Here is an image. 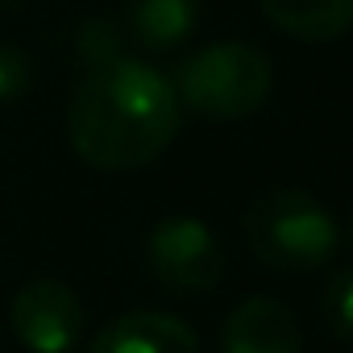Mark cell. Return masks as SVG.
<instances>
[{
    "mask_svg": "<svg viewBox=\"0 0 353 353\" xmlns=\"http://www.w3.org/2000/svg\"><path fill=\"white\" fill-rule=\"evenodd\" d=\"M183 125L174 83L141 59H117L83 71L67 104L71 150L96 170L150 166Z\"/></svg>",
    "mask_w": 353,
    "mask_h": 353,
    "instance_id": "obj_1",
    "label": "cell"
},
{
    "mask_svg": "<svg viewBox=\"0 0 353 353\" xmlns=\"http://www.w3.org/2000/svg\"><path fill=\"white\" fill-rule=\"evenodd\" d=\"M241 229H245L250 254L270 274H291V279L316 274L341 250L336 216L312 192H299V188H270V192H262L245 208Z\"/></svg>",
    "mask_w": 353,
    "mask_h": 353,
    "instance_id": "obj_2",
    "label": "cell"
},
{
    "mask_svg": "<svg viewBox=\"0 0 353 353\" xmlns=\"http://www.w3.org/2000/svg\"><path fill=\"white\" fill-rule=\"evenodd\" d=\"M274 92V63L250 42H212L196 50L179 75L174 96L183 108L208 121H245Z\"/></svg>",
    "mask_w": 353,
    "mask_h": 353,
    "instance_id": "obj_3",
    "label": "cell"
},
{
    "mask_svg": "<svg viewBox=\"0 0 353 353\" xmlns=\"http://www.w3.org/2000/svg\"><path fill=\"white\" fill-rule=\"evenodd\" d=\"M145 270L170 295H208L221 287L229 258L200 216H166L145 233Z\"/></svg>",
    "mask_w": 353,
    "mask_h": 353,
    "instance_id": "obj_4",
    "label": "cell"
},
{
    "mask_svg": "<svg viewBox=\"0 0 353 353\" xmlns=\"http://www.w3.org/2000/svg\"><path fill=\"white\" fill-rule=\"evenodd\" d=\"M9 324L30 353H67L83 336L88 307L63 279H34L13 295Z\"/></svg>",
    "mask_w": 353,
    "mask_h": 353,
    "instance_id": "obj_5",
    "label": "cell"
},
{
    "mask_svg": "<svg viewBox=\"0 0 353 353\" xmlns=\"http://www.w3.org/2000/svg\"><path fill=\"white\" fill-rule=\"evenodd\" d=\"M303 328L299 316L274 295L241 299L221 328V353H299Z\"/></svg>",
    "mask_w": 353,
    "mask_h": 353,
    "instance_id": "obj_6",
    "label": "cell"
},
{
    "mask_svg": "<svg viewBox=\"0 0 353 353\" xmlns=\"http://www.w3.org/2000/svg\"><path fill=\"white\" fill-rule=\"evenodd\" d=\"M88 353H200V336L170 312H125L92 336Z\"/></svg>",
    "mask_w": 353,
    "mask_h": 353,
    "instance_id": "obj_7",
    "label": "cell"
},
{
    "mask_svg": "<svg viewBox=\"0 0 353 353\" xmlns=\"http://www.w3.org/2000/svg\"><path fill=\"white\" fill-rule=\"evenodd\" d=\"M200 21V0H129L125 38L141 50H170L192 38Z\"/></svg>",
    "mask_w": 353,
    "mask_h": 353,
    "instance_id": "obj_8",
    "label": "cell"
},
{
    "mask_svg": "<svg viewBox=\"0 0 353 353\" xmlns=\"http://www.w3.org/2000/svg\"><path fill=\"white\" fill-rule=\"evenodd\" d=\"M270 26L295 42H336L353 21V0H258Z\"/></svg>",
    "mask_w": 353,
    "mask_h": 353,
    "instance_id": "obj_9",
    "label": "cell"
},
{
    "mask_svg": "<svg viewBox=\"0 0 353 353\" xmlns=\"http://www.w3.org/2000/svg\"><path fill=\"white\" fill-rule=\"evenodd\" d=\"M125 42L129 38H125V26L121 21H112V17H88V21L75 26L71 50H75L79 67L92 71V67H108V63L125 59Z\"/></svg>",
    "mask_w": 353,
    "mask_h": 353,
    "instance_id": "obj_10",
    "label": "cell"
},
{
    "mask_svg": "<svg viewBox=\"0 0 353 353\" xmlns=\"http://www.w3.org/2000/svg\"><path fill=\"white\" fill-rule=\"evenodd\" d=\"M320 324L332 341L349 345V336H353V274L345 266H336L320 291Z\"/></svg>",
    "mask_w": 353,
    "mask_h": 353,
    "instance_id": "obj_11",
    "label": "cell"
},
{
    "mask_svg": "<svg viewBox=\"0 0 353 353\" xmlns=\"http://www.w3.org/2000/svg\"><path fill=\"white\" fill-rule=\"evenodd\" d=\"M34 83V67H30V54L0 42V104H13L30 92Z\"/></svg>",
    "mask_w": 353,
    "mask_h": 353,
    "instance_id": "obj_12",
    "label": "cell"
},
{
    "mask_svg": "<svg viewBox=\"0 0 353 353\" xmlns=\"http://www.w3.org/2000/svg\"><path fill=\"white\" fill-rule=\"evenodd\" d=\"M30 0H0V9H9V13H17V9H26Z\"/></svg>",
    "mask_w": 353,
    "mask_h": 353,
    "instance_id": "obj_13",
    "label": "cell"
}]
</instances>
